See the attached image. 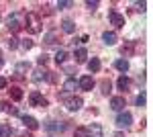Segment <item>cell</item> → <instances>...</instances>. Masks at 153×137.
<instances>
[{
  "instance_id": "cell-1",
  "label": "cell",
  "mask_w": 153,
  "mask_h": 137,
  "mask_svg": "<svg viewBox=\"0 0 153 137\" xmlns=\"http://www.w3.org/2000/svg\"><path fill=\"white\" fill-rule=\"evenodd\" d=\"M94 78H92V76H82V78H80V80H78V86H80V88H82V90H92V88H94Z\"/></svg>"
},
{
  "instance_id": "cell-2",
  "label": "cell",
  "mask_w": 153,
  "mask_h": 137,
  "mask_svg": "<svg viewBox=\"0 0 153 137\" xmlns=\"http://www.w3.org/2000/svg\"><path fill=\"white\" fill-rule=\"evenodd\" d=\"M131 123H133V115L131 113H120L117 117V125L118 127H131Z\"/></svg>"
},
{
  "instance_id": "cell-3",
  "label": "cell",
  "mask_w": 153,
  "mask_h": 137,
  "mask_svg": "<svg viewBox=\"0 0 153 137\" xmlns=\"http://www.w3.org/2000/svg\"><path fill=\"white\" fill-rule=\"evenodd\" d=\"M108 19H110V23L114 25V27H125V16H123V14H118V12H110V14H108Z\"/></svg>"
},
{
  "instance_id": "cell-4",
  "label": "cell",
  "mask_w": 153,
  "mask_h": 137,
  "mask_svg": "<svg viewBox=\"0 0 153 137\" xmlns=\"http://www.w3.org/2000/svg\"><path fill=\"white\" fill-rule=\"evenodd\" d=\"M86 133H88L86 137H104V135H102V127H100V125H90V127H86Z\"/></svg>"
},
{
  "instance_id": "cell-5",
  "label": "cell",
  "mask_w": 153,
  "mask_h": 137,
  "mask_svg": "<svg viewBox=\"0 0 153 137\" xmlns=\"http://www.w3.org/2000/svg\"><path fill=\"white\" fill-rule=\"evenodd\" d=\"M110 109H112V111H123V109H125V98H123V96H114V98L110 100Z\"/></svg>"
},
{
  "instance_id": "cell-6",
  "label": "cell",
  "mask_w": 153,
  "mask_h": 137,
  "mask_svg": "<svg viewBox=\"0 0 153 137\" xmlns=\"http://www.w3.org/2000/svg\"><path fill=\"white\" fill-rule=\"evenodd\" d=\"M31 104H33V106H45L47 100H45L39 92H33V94H31Z\"/></svg>"
},
{
  "instance_id": "cell-7",
  "label": "cell",
  "mask_w": 153,
  "mask_h": 137,
  "mask_svg": "<svg viewBox=\"0 0 153 137\" xmlns=\"http://www.w3.org/2000/svg\"><path fill=\"white\" fill-rule=\"evenodd\" d=\"M33 80L35 82H41V80H49V72L47 70H35V72H33Z\"/></svg>"
},
{
  "instance_id": "cell-8",
  "label": "cell",
  "mask_w": 153,
  "mask_h": 137,
  "mask_svg": "<svg viewBox=\"0 0 153 137\" xmlns=\"http://www.w3.org/2000/svg\"><path fill=\"white\" fill-rule=\"evenodd\" d=\"M82 98H70V100H68V103H65V106H68V109H70V111H80V109H82Z\"/></svg>"
},
{
  "instance_id": "cell-9",
  "label": "cell",
  "mask_w": 153,
  "mask_h": 137,
  "mask_svg": "<svg viewBox=\"0 0 153 137\" xmlns=\"http://www.w3.org/2000/svg\"><path fill=\"white\" fill-rule=\"evenodd\" d=\"M102 41H104L106 45H114V43H117V33H112V31L102 33Z\"/></svg>"
},
{
  "instance_id": "cell-10",
  "label": "cell",
  "mask_w": 153,
  "mask_h": 137,
  "mask_svg": "<svg viewBox=\"0 0 153 137\" xmlns=\"http://www.w3.org/2000/svg\"><path fill=\"white\" fill-rule=\"evenodd\" d=\"M76 88H78V80L76 78H68L65 84H63V92H74Z\"/></svg>"
},
{
  "instance_id": "cell-11",
  "label": "cell",
  "mask_w": 153,
  "mask_h": 137,
  "mask_svg": "<svg viewBox=\"0 0 153 137\" xmlns=\"http://www.w3.org/2000/svg\"><path fill=\"white\" fill-rule=\"evenodd\" d=\"M23 123L29 127V129H33V131H35V129H39V123H37V119H33V117H27V115H23Z\"/></svg>"
},
{
  "instance_id": "cell-12",
  "label": "cell",
  "mask_w": 153,
  "mask_h": 137,
  "mask_svg": "<svg viewBox=\"0 0 153 137\" xmlns=\"http://www.w3.org/2000/svg\"><path fill=\"white\" fill-rule=\"evenodd\" d=\"M114 66H117V70H118V72H123V74L129 72V61H127V59H117Z\"/></svg>"
},
{
  "instance_id": "cell-13",
  "label": "cell",
  "mask_w": 153,
  "mask_h": 137,
  "mask_svg": "<svg viewBox=\"0 0 153 137\" xmlns=\"http://www.w3.org/2000/svg\"><path fill=\"white\" fill-rule=\"evenodd\" d=\"M86 57H88V51L84 49V47H80V49H76V61H86Z\"/></svg>"
},
{
  "instance_id": "cell-14",
  "label": "cell",
  "mask_w": 153,
  "mask_h": 137,
  "mask_svg": "<svg viewBox=\"0 0 153 137\" xmlns=\"http://www.w3.org/2000/svg\"><path fill=\"white\" fill-rule=\"evenodd\" d=\"M88 70H90V72H98V70H100V59H98V57H92V59L88 61Z\"/></svg>"
},
{
  "instance_id": "cell-15",
  "label": "cell",
  "mask_w": 153,
  "mask_h": 137,
  "mask_svg": "<svg viewBox=\"0 0 153 137\" xmlns=\"http://www.w3.org/2000/svg\"><path fill=\"white\" fill-rule=\"evenodd\" d=\"M61 29H63L65 33H74V31H76V25H74V21H63V23H61Z\"/></svg>"
},
{
  "instance_id": "cell-16",
  "label": "cell",
  "mask_w": 153,
  "mask_h": 137,
  "mask_svg": "<svg viewBox=\"0 0 153 137\" xmlns=\"http://www.w3.org/2000/svg\"><path fill=\"white\" fill-rule=\"evenodd\" d=\"M129 78H127V76H120V78H118V82H117V86L118 88H120V90H127V88H129Z\"/></svg>"
},
{
  "instance_id": "cell-17",
  "label": "cell",
  "mask_w": 153,
  "mask_h": 137,
  "mask_svg": "<svg viewBox=\"0 0 153 137\" xmlns=\"http://www.w3.org/2000/svg\"><path fill=\"white\" fill-rule=\"evenodd\" d=\"M45 129H47V131H63V129H65V125H57L55 121H51V123H47V125H45Z\"/></svg>"
},
{
  "instance_id": "cell-18",
  "label": "cell",
  "mask_w": 153,
  "mask_h": 137,
  "mask_svg": "<svg viewBox=\"0 0 153 137\" xmlns=\"http://www.w3.org/2000/svg\"><path fill=\"white\" fill-rule=\"evenodd\" d=\"M8 27H10L12 31H16V29L21 27V23H19V16H16V14H12L10 19H8Z\"/></svg>"
},
{
  "instance_id": "cell-19",
  "label": "cell",
  "mask_w": 153,
  "mask_h": 137,
  "mask_svg": "<svg viewBox=\"0 0 153 137\" xmlns=\"http://www.w3.org/2000/svg\"><path fill=\"white\" fill-rule=\"evenodd\" d=\"M65 57H68V51H65V49H59L57 53H55V61H57V64H63Z\"/></svg>"
},
{
  "instance_id": "cell-20",
  "label": "cell",
  "mask_w": 153,
  "mask_h": 137,
  "mask_svg": "<svg viewBox=\"0 0 153 137\" xmlns=\"http://www.w3.org/2000/svg\"><path fill=\"white\" fill-rule=\"evenodd\" d=\"M10 96L14 100H21V98H23V90H21V88H10Z\"/></svg>"
},
{
  "instance_id": "cell-21",
  "label": "cell",
  "mask_w": 153,
  "mask_h": 137,
  "mask_svg": "<svg viewBox=\"0 0 153 137\" xmlns=\"http://www.w3.org/2000/svg\"><path fill=\"white\" fill-rule=\"evenodd\" d=\"M12 135V129L8 125H2L0 127V137H10Z\"/></svg>"
},
{
  "instance_id": "cell-22",
  "label": "cell",
  "mask_w": 153,
  "mask_h": 137,
  "mask_svg": "<svg viewBox=\"0 0 153 137\" xmlns=\"http://www.w3.org/2000/svg\"><path fill=\"white\" fill-rule=\"evenodd\" d=\"M27 70H29V64H27V61H21V64L16 66V72H19V74H23V72H27Z\"/></svg>"
},
{
  "instance_id": "cell-23",
  "label": "cell",
  "mask_w": 153,
  "mask_h": 137,
  "mask_svg": "<svg viewBox=\"0 0 153 137\" xmlns=\"http://www.w3.org/2000/svg\"><path fill=\"white\" fill-rule=\"evenodd\" d=\"M135 103H137V106H139V109H141V106H145V94H139V96H137V100H135Z\"/></svg>"
},
{
  "instance_id": "cell-24",
  "label": "cell",
  "mask_w": 153,
  "mask_h": 137,
  "mask_svg": "<svg viewBox=\"0 0 153 137\" xmlns=\"http://www.w3.org/2000/svg\"><path fill=\"white\" fill-rule=\"evenodd\" d=\"M86 127H80V129H76V137H86Z\"/></svg>"
},
{
  "instance_id": "cell-25",
  "label": "cell",
  "mask_w": 153,
  "mask_h": 137,
  "mask_svg": "<svg viewBox=\"0 0 153 137\" xmlns=\"http://www.w3.org/2000/svg\"><path fill=\"white\" fill-rule=\"evenodd\" d=\"M68 6H71L70 0H61V2H57V8H68Z\"/></svg>"
},
{
  "instance_id": "cell-26",
  "label": "cell",
  "mask_w": 153,
  "mask_h": 137,
  "mask_svg": "<svg viewBox=\"0 0 153 137\" xmlns=\"http://www.w3.org/2000/svg\"><path fill=\"white\" fill-rule=\"evenodd\" d=\"M21 45H23L25 49H31V47H33V41H31V39H25V41L21 43Z\"/></svg>"
},
{
  "instance_id": "cell-27",
  "label": "cell",
  "mask_w": 153,
  "mask_h": 137,
  "mask_svg": "<svg viewBox=\"0 0 153 137\" xmlns=\"http://www.w3.org/2000/svg\"><path fill=\"white\" fill-rule=\"evenodd\" d=\"M53 39H55V33H47L45 35V41H47V43H55Z\"/></svg>"
},
{
  "instance_id": "cell-28",
  "label": "cell",
  "mask_w": 153,
  "mask_h": 137,
  "mask_svg": "<svg viewBox=\"0 0 153 137\" xmlns=\"http://www.w3.org/2000/svg\"><path fill=\"white\" fill-rule=\"evenodd\" d=\"M16 45H19V43H16V39L10 37V39H8V47H10V49H16Z\"/></svg>"
},
{
  "instance_id": "cell-29",
  "label": "cell",
  "mask_w": 153,
  "mask_h": 137,
  "mask_svg": "<svg viewBox=\"0 0 153 137\" xmlns=\"http://www.w3.org/2000/svg\"><path fill=\"white\" fill-rule=\"evenodd\" d=\"M102 92H104V94L110 92V82H102Z\"/></svg>"
},
{
  "instance_id": "cell-30",
  "label": "cell",
  "mask_w": 153,
  "mask_h": 137,
  "mask_svg": "<svg viewBox=\"0 0 153 137\" xmlns=\"http://www.w3.org/2000/svg\"><path fill=\"white\" fill-rule=\"evenodd\" d=\"M86 6H88V8H92V10H94V8H98V2H92V0H88V2H86Z\"/></svg>"
},
{
  "instance_id": "cell-31",
  "label": "cell",
  "mask_w": 153,
  "mask_h": 137,
  "mask_svg": "<svg viewBox=\"0 0 153 137\" xmlns=\"http://www.w3.org/2000/svg\"><path fill=\"white\" fill-rule=\"evenodd\" d=\"M135 6H137V10H139V12L145 10V2H135Z\"/></svg>"
},
{
  "instance_id": "cell-32",
  "label": "cell",
  "mask_w": 153,
  "mask_h": 137,
  "mask_svg": "<svg viewBox=\"0 0 153 137\" xmlns=\"http://www.w3.org/2000/svg\"><path fill=\"white\" fill-rule=\"evenodd\" d=\"M45 61H47V55H41V57H39V64H41V66H43Z\"/></svg>"
},
{
  "instance_id": "cell-33",
  "label": "cell",
  "mask_w": 153,
  "mask_h": 137,
  "mask_svg": "<svg viewBox=\"0 0 153 137\" xmlns=\"http://www.w3.org/2000/svg\"><path fill=\"white\" fill-rule=\"evenodd\" d=\"M4 86H6V80H4V78H0V88H4Z\"/></svg>"
},
{
  "instance_id": "cell-34",
  "label": "cell",
  "mask_w": 153,
  "mask_h": 137,
  "mask_svg": "<svg viewBox=\"0 0 153 137\" xmlns=\"http://www.w3.org/2000/svg\"><path fill=\"white\" fill-rule=\"evenodd\" d=\"M114 137H125V135H123V133H117V135H114Z\"/></svg>"
},
{
  "instance_id": "cell-35",
  "label": "cell",
  "mask_w": 153,
  "mask_h": 137,
  "mask_svg": "<svg viewBox=\"0 0 153 137\" xmlns=\"http://www.w3.org/2000/svg\"><path fill=\"white\" fill-rule=\"evenodd\" d=\"M0 64H2V53H0Z\"/></svg>"
}]
</instances>
